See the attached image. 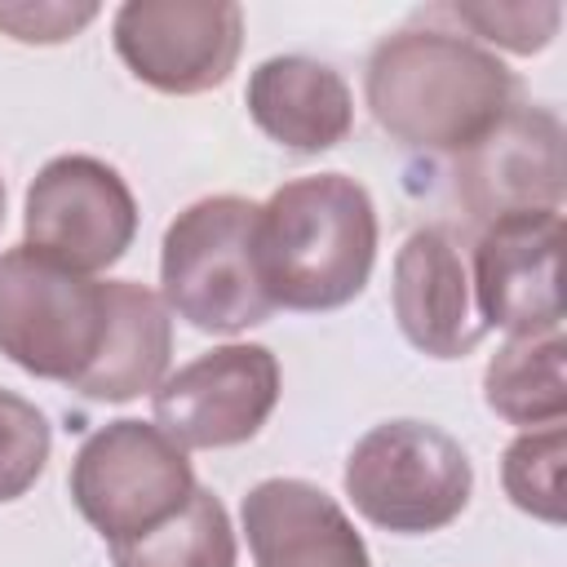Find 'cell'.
<instances>
[{"label":"cell","instance_id":"1","mask_svg":"<svg viewBox=\"0 0 567 567\" xmlns=\"http://www.w3.org/2000/svg\"><path fill=\"white\" fill-rule=\"evenodd\" d=\"M363 97L394 142L461 155L518 106V80L461 31L403 27L372 49Z\"/></svg>","mask_w":567,"mask_h":567},{"label":"cell","instance_id":"2","mask_svg":"<svg viewBox=\"0 0 567 567\" xmlns=\"http://www.w3.org/2000/svg\"><path fill=\"white\" fill-rule=\"evenodd\" d=\"M377 261V208L346 173L292 177L257 208V270L275 310L350 306Z\"/></svg>","mask_w":567,"mask_h":567},{"label":"cell","instance_id":"3","mask_svg":"<svg viewBox=\"0 0 567 567\" xmlns=\"http://www.w3.org/2000/svg\"><path fill=\"white\" fill-rule=\"evenodd\" d=\"M257 208L244 195H208L168 221L159 297L195 332L235 337L275 315L257 270Z\"/></svg>","mask_w":567,"mask_h":567},{"label":"cell","instance_id":"4","mask_svg":"<svg viewBox=\"0 0 567 567\" xmlns=\"http://www.w3.org/2000/svg\"><path fill=\"white\" fill-rule=\"evenodd\" d=\"M341 483L372 527L425 536L461 518L474 492V465L447 430L403 416L372 425L350 447Z\"/></svg>","mask_w":567,"mask_h":567},{"label":"cell","instance_id":"5","mask_svg":"<svg viewBox=\"0 0 567 567\" xmlns=\"http://www.w3.org/2000/svg\"><path fill=\"white\" fill-rule=\"evenodd\" d=\"M106 337V284L35 252H0V354L40 381L75 385Z\"/></svg>","mask_w":567,"mask_h":567},{"label":"cell","instance_id":"6","mask_svg":"<svg viewBox=\"0 0 567 567\" xmlns=\"http://www.w3.org/2000/svg\"><path fill=\"white\" fill-rule=\"evenodd\" d=\"M66 487L84 523L106 545H120L173 518L199 483L186 447L151 421L120 416L80 443Z\"/></svg>","mask_w":567,"mask_h":567},{"label":"cell","instance_id":"7","mask_svg":"<svg viewBox=\"0 0 567 567\" xmlns=\"http://www.w3.org/2000/svg\"><path fill=\"white\" fill-rule=\"evenodd\" d=\"M111 40L133 80L168 97L221 89L244 49V9L230 0H128Z\"/></svg>","mask_w":567,"mask_h":567},{"label":"cell","instance_id":"8","mask_svg":"<svg viewBox=\"0 0 567 567\" xmlns=\"http://www.w3.org/2000/svg\"><path fill=\"white\" fill-rule=\"evenodd\" d=\"M22 235L35 252L93 275L128 252L137 235V199L106 159L58 155L27 186Z\"/></svg>","mask_w":567,"mask_h":567},{"label":"cell","instance_id":"9","mask_svg":"<svg viewBox=\"0 0 567 567\" xmlns=\"http://www.w3.org/2000/svg\"><path fill=\"white\" fill-rule=\"evenodd\" d=\"M151 403L155 425L177 447H239L257 439L279 403V359L257 341L213 346L168 372Z\"/></svg>","mask_w":567,"mask_h":567},{"label":"cell","instance_id":"10","mask_svg":"<svg viewBox=\"0 0 567 567\" xmlns=\"http://www.w3.org/2000/svg\"><path fill=\"white\" fill-rule=\"evenodd\" d=\"M558 248H563V213L532 208L509 213L483 226L474 248V310L483 328H501L509 337L558 332Z\"/></svg>","mask_w":567,"mask_h":567},{"label":"cell","instance_id":"11","mask_svg":"<svg viewBox=\"0 0 567 567\" xmlns=\"http://www.w3.org/2000/svg\"><path fill=\"white\" fill-rule=\"evenodd\" d=\"M456 199L474 221L563 208V120L518 102L487 137L456 155Z\"/></svg>","mask_w":567,"mask_h":567},{"label":"cell","instance_id":"12","mask_svg":"<svg viewBox=\"0 0 567 567\" xmlns=\"http://www.w3.org/2000/svg\"><path fill=\"white\" fill-rule=\"evenodd\" d=\"M390 306L399 332L430 359H465L487 337L474 310L470 266L456 239L439 226H421L399 244L390 275Z\"/></svg>","mask_w":567,"mask_h":567},{"label":"cell","instance_id":"13","mask_svg":"<svg viewBox=\"0 0 567 567\" xmlns=\"http://www.w3.org/2000/svg\"><path fill=\"white\" fill-rule=\"evenodd\" d=\"M239 514L257 567H372L350 514L319 483L261 478Z\"/></svg>","mask_w":567,"mask_h":567},{"label":"cell","instance_id":"14","mask_svg":"<svg viewBox=\"0 0 567 567\" xmlns=\"http://www.w3.org/2000/svg\"><path fill=\"white\" fill-rule=\"evenodd\" d=\"M244 106L270 142L297 155L332 151L337 142H346L354 124V97L341 71H332L328 62L301 58V53L266 58L248 75Z\"/></svg>","mask_w":567,"mask_h":567},{"label":"cell","instance_id":"15","mask_svg":"<svg viewBox=\"0 0 567 567\" xmlns=\"http://www.w3.org/2000/svg\"><path fill=\"white\" fill-rule=\"evenodd\" d=\"M173 354V315L159 292L137 279H106V337L89 372L71 385L93 403H128L155 394Z\"/></svg>","mask_w":567,"mask_h":567},{"label":"cell","instance_id":"16","mask_svg":"<svg viewBox=\"0 0 567 567\" xmlns=\"http://www.w3.org/2000/svg\"><path fill=\"white\" fill-rule=\"evenodd\" d=\"M487 408L523 430L563 425L567 416V381H563V328L509 337L483 372Z\"/></svg>","mask_w":567,"mask_h":567},{"label":"cell","instance_id":"17","mask_svg":"<svg viewBox=\"0 0 567 567\" xmlns=\"http://www.w3.org/2000/svg\"><path fill=\"white\" fill-rule=\"evenodd\" d=\"M111 563L115 567H235L239 545H235L226 505L208 487H195L173 518H164L159 527L133 540L111 545Z\"/></svg>","mask_w":567,"mask_h":567},{"label":"cell","instance_id":"18","mask_svg":"<svg viewBox=\"0 0 567 567\" xmlns=\"http://www.w3.org/2000/svg\"><path fill=\"white\" fill-rule=\"evenodd\" d=\"M563 461H567V430L563 425L523 430L501 456L505 496L523 514H532L549 527L563 523Z\"/></svg>","mask_w":567,"mask_h":567},{"label":"cell","instance_id":"19","mask_svg":"<svg viewBox=\"0 0 567 567\" xmlns=\"http://www.w3.org/2000/svg\"><path fill=\"white\" fill-rule=\"evenodd\" d=\"M49 447H53L49 416L31 399L0 385V505L35 487V478L49 465Z\"/></svg>","mask_w":567,"mask_h":567},{"label":"cell","instance_id":"20","mask_svg":"<svg viewBox=\"0 0 567 567\" xmlns=\"http://www.w3.org/2000/svg\"><path fill=\"white\" fill-rule=\"evenodd\" d=\"M443 13H452L465 31H474L470 40H483L505 49V53H540L563 22V4H447Z\"/></svg>","mask_w":567,"mask_h":567},{"label":"cell","instance_id":"21","mask_svg":"<svg viewBox=\"0 0 567 567\" xmlns=\"http://www.w3.org/2000/svg\"><path fill=\"white\" fill-rule=\"evenodd\" d=\"M97 18V4L89 0H13L0 4V31L18 44H66Z\"/></svg>","mask_w":567,"mask_h":567},{"label":"cell","instance_id":"22","mask_svg":"<svg viewBox=\"0 0 567 567\" xmlns=\"http://www.w3.org/2000/svg\"><path fill=\"white\" fill-rule=\"evenodd\" d=\"M0 221H4V182H0Z\"/></svg>","mask_w":567,"mask_h":567}]
</instances>
